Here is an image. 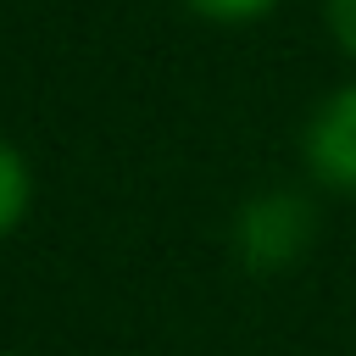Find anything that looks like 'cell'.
<instances>
[{
  "mask_svg": "<svg viewBox=\"0 0 356 356\" xmlns=\"http://www.w3.org/2000/svg\"><path fill=\"white\" fill-rule=\"evenodd\" d=\"M317 245V206L289 184H267L234 211V256L245 273H289Z\"/></svg>",
  "mask_w": 356,
  "mask_h": 356,
  "instance_id": "6da1fadb",
  "label": "cell"
},
{
  "mask_svg": "<svg viewBox=\"0 0 356 356\" xmlns=\"http://www.w3.org/2000/svg\"><path fill=\"white\" fill-rule=\"evenodd\" d=\"M300 156L323 189L356 195V83H339L334 95H323L312 106L306 134H300Z\"/></svg>",
  "mask_w": 356,
  "mask_h": 356,
  "instance_id": "7a4b0ae2",
  "label": "cell"
},
{
  "mask_svg": "<svg viewBox=\"0 0 356 356\" xmlns=\"http://www.w3.org/2000/svg\"><path fill=\"white\" fill-rule=\"evenodd\" d=\"M28 195H33V178H28V161L11 139H0V234H11L28 211Z\"/></svg>",
  "mask_w": 356,
  "mask_h": 356,
  "instance_id": "3957f363",
  "label": "cell"
},
{
  "mask_svg": "<svg viewBox=\"0 0 356 356\" xmlns=\"http://www.w3.org/2000/svg\"><path fill=\"white\" fill-rule=\"evenodd\" d=\"M195 17H206V22H256V17H267L278 0H184Z\"/></svg>",
  "mask_w": 356,
  "mask_h": 356,
  "instance_id": "277c9868",
  "label": "cell"
},
{
  "mask_svg": "<svg viewBox=\"0 0 356 356\" xmlns=\"http://www.w3.org/2000/svg\"><path fill=\"white\" fill-rule=\"evenodd\" d=\"M328 33L345 56H356V0H328Z\"/></svg>",
  "mask_w": 356,
  "mask_h": 356,
  "instance_id": "5b68a950",
  "label": "cell"
}]
</instances>
